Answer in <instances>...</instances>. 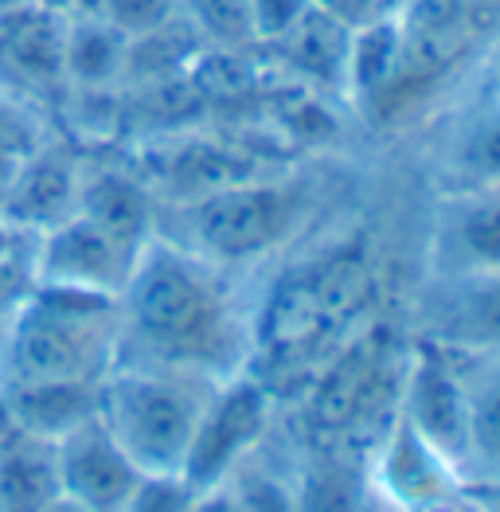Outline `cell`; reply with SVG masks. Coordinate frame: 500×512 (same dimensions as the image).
<instances>
[{"mask_svg":"<svg viewBox=\"0 0 500 512\" xmlns=\"http://www.w3.org/2000/svg\"><path fill=\"white\" fill-rule=\"evenodd\" d=\"M258 305L239 270L153 235L118 294V360L227 380L254 364Z\"/></svg>","mask_w":500,"mask_h":512,"instance_id":"6da1fadb","label":"cell"},{"mask_svg":"<svg viewBox=\"0 0 500 512\" xmlns=\"http://www.w3.org/2000/svg\"><path fill=\"white\" fill-rule=\"evenodd\" d=\"M118 360V298L43 286L4 329L0 391L98 384Z\"/></svg>","mask_w":500,"mask_h":512,"instance_id":"7a4b0ae2","label":"cell"},{"mask_svg":"<svg viewBox=\"0 0 500 512\" xmlns=\"http://www.w3.org/2000/svg\"><path fill=\"white\" fill-rule=\"evenodd\" d=\"M313 184L301 176L231 180L188 200L176 215V231L165 235L184 251L227 270H247L282 251L309 223Z\"/></svg>","mask_w":500,"mask_h":512,"instance_id":"3957f363","label":"cell"},{"mask_svg":"<svg viewBox=\"0 0 500 512\" xmlns=\"http://www.w3.org/2000/svg\"><path fill=\"white\" fill-rule=\"evenodd\" d=\"M215 384L176 368L114 364L98 384V419L141 473H180Z\"/></svg>","mask_w":500,"mask_h":512,"instance_id":"277c9868","label":"cell"},{"mask_svg":"<svg viewBox=\"0 0 500 512\" xmlns=\"http://www.w3.org/2000/svg\"><path fill=\"white\" fill-rule=\"evenodd\" d=\"M274 419H278L274 387L258 372L247 368L219 380L196 423L180 477L196 489L223 485L266 438H274Z\"/></svg>","mask_w":500,"mask_h":512,"instance_id":"5b68a950","label":"cell"},{"mask_svg":"<svg viewBox=\"0 0 500 512\" xmlns=\"http://www.w3.org/2000/svg\"><path fill=\"white\" fill-rule=\"evenodd\" d=\"M395 415L422 434L434 450H442L465 477L469 454V387L454 352L438 344L411 341L403 380L395 395Z\"/></svg>","mask_w":500,"mask_h":512,"instance_id":"8992f818","label":"cell"},{"mask_svg":"<svg viewBox=\"0 0 500 512\" xmlns=\"http://www.w3.org/2000/svg\"><path fill=\"white\" fill-rule=\"evenodd\" d=\"M415 341L458 356L500 352V274H426L415 301Z\"/></svg>","mask_w":500,"mask_h":512,"instance_id":"52a82bcc","label":"cell"},{"mask_svg":"<svg viewBox=\"0 0 500 512\" xmlns=\"http://www.w3.org/2000/svg\"><path fill=\"white\" fill-rule=\"evenodd\" d=\"M364 462L372 489H379L403 512H430L465 489L458 466L442 450H434L422 434H415L399 415H391L387 427L375 434Z\"/></svg>","mask_w":500,"mask_h":512,"instance_id":"ba28073f","label":"cell"},{"mask_svg":"<svg viewBox=\"0 0 500 512\" xmlns=\"http://www.w3.org/2000/svg\"><path fill=\"white\" fill-rule=\"evenodd\" d=\"M426 274H500V184L438 192L426 235Z\"/></svg>","mask_w":500,"mask_h":512,"instance_id":"9c48e42d","label":"cell"},{"mask_svg":"<svg viewBox=\"0 0 500 512\" xmlns=\"http://www.w3.org/2000/svg\"><path fill=\"white\" fill-rule=\"evenodd\" d=\"M145 243L122 239L94 219L75 215L59 223L40 251V282L59 290H86V294H106L118 298L141 258Z\"/></svg>","mask_w":500,"mask_h":512,"instance_id":"30bf717a","label":"cell"},{"mask_svg":"<svg viewBox=\"0 0 500 512\" xmlns=\"http://www.w3.org/2000/svg\"><path fill=\"white\" fill-rule=\"evenodd\" d=\"M55 454H59L63 501H71L83 512H122L129 493L145 477L114 442V434L102 427L98 415H90L63 438H55Z\"/></svg>","mask_w":500,"mask_h":512,"instance_id":"8fae6325","label":"cell"},{"mask_svg":"<svg viewBox=\"0 0 500 512\" xmlns=\"http://www.w3.org/2000/svg\"><path fill=\"white\" fill-rule=\"evenodd\" d=\"M438 192L500 184V86L489 83L446 126L434 153Z\"/></svg>","mask_w":500,"mask_h":512,"instance_id":"7c38bea8","label":"cell"},{"mask_svg":"<svg viewBox=\"0 0 500 512\" xmlns=\"http://www.w3.org/2000/svg\"><path fill=\"white\" fill-rule=\"evenodd\" d=\"M63 501L55 438L0 419V512H43Z\"/></svg>","mask_w":500,"mask_h":512,"instance_id":"4fadbf2b","label":"cell"},{"mask_svg":"<svg viewBox=\"0 0 500 512\" xmlns=\"http://www.w3.org/2000/svg\"><path fill=\"white\" fill-rule=\"evenodd\" d=\"M458 360L469 387L465 485H500V352L458 356Z\"/></svg>","mask_w":500,"mask_h":512,"instance_id":"5bb4252c","label":"cell"},{"mask_svg":"<svg viewBox=\"0 0 500 512\" xmlns=\"http://www.w3.org/2000/svg\"><path fill=\"white\" fill-rule=\"evenodd\" d=\"M368 489V462L344 446H317L297 462V512H356Z\"/></svg>","mask_w":500,"mask_h":512,"instance_id":"9a60e30c","label":"cell"},{"mask_svg":"<svg viewBox=\"0 0 500 512\" xmlns=\"http://www.w3.org/2000/svg\"><path fill=\"white\" fill-rule=\"evenodd\" d=\"M125 55H129V36H122L98 12L63 28V71L75 75L79 83H114L125 71Z\"/></svg>","mask_w":500,"mask_h":512,"instance_id":"2e32d148","label":"cell"},{"mask_svg":"<svg viewBox=\"0 0 500 512\" xmlns=\"http://www.w3.org/2000/svg\"><path fill=\"white\" fill-rule=\"evenodd\" d=\"M86 219H94L98 227L133 239V243H149L153 239V212L145 192L125 180V176H98L83 188V212Z\"/></svg>","mask_w":500,"mask_h":512,"instance_id":"e0dca14e","label":"cell"},{"mask_svg":"<svg viewBox=\"0 0 500 512\" xmlns=\"http://www.w3.org/2000/svg\"><path fill=\"white\" fill-rule=\"evenodd\" d=\"M0 47L24 75H63V28L43 12H12L0 16Z\"/></svg>","mask_w":500,"mask_h":512,"instance_id":"ac0fdd59","label":"cell"},{"mask_svg":"<svg viewBox=\"0 0 500 512\" xmlns=\"http://www.w3.org/2000/svg\"><path fill=\"white\" fill-rule=\"evenodd\" d=\"M223 485L235 493L239 512H297V466L270 458V438Z\"/></svg>","mask_w":500,"mask_h":512,"instance_id":"d6986e66","label":"cell"},{"mask_svg":"<svg viewBox=\"0 0 500 512\" xmlns=\"http://www.w3.org/2000/svg\"><path fill=\"white\" fill-rule=\"evenodd\" d=\"M180 16L192 24L196 36L215 40L219 47H247L250 40V16L247 0H176Z\"/></svg>","mask_w":500,"mask_h":512,"instance_id":"ffe728a7","label":"cell"},{"mask_svg":"<svg viewBox=\"0 0 500 512\" xmlns=\"http://www.w3.org/2000/svg\"><path fill=\"white\" fill-rule=\"evenodd\" d=\"M196 493L200 489L188 485L180 473H145L122 512H192Z\"/></svg>","mask_w":500,"mask_h":512,"instance_id":"44dd1931","label":"cell"},{"mask_svg":"<svg viewBox=\"0 0 500 512\" xmlns=\"http://www.w3.org/2000/svg\"><path fill=\"white\" fill-rule=\"evenodd\" d=\"M98 16L110 20L122 36L137 40L145 32L165 28L168 20H176L180 4L176 0H98Z\"/></svg>","mask_w":500,"mask_h":512,"instance_id":"7402d4cb","label":"cell"},{"mask_svg":"<svg viewBox=\"0 0 500 512\" xmlns=\"http://www.w3.org/2000/svg\"><path fill=\"white\" fill-rule=\"evenodd\" d=\"M313 12V0H247L250 40L278 47Z\"/></svg>","mask_w":500,"mask_h":512,"instance_id":"603a6c76","label":"cell"},{"mask_svg":"<svg viewBox=\"0 0 500 512\" xmlns=\"http://www.w3.org/2000/svg\"><path fill=\"white\" fill-rule=\"evenodd\" d=\"M329 20H336L340 28L356 32V28H368L375 20H387L395 16L399 0H313Z\"/></svg>","mask_w":500,"mask_h":512,"instance_id":"cb8c5ba5","label":"cell"},{"mask_svg":"<svg viewBox=\"0 0 500 512\" xmlns=\"http://www.w3.org/2000/svg\"><path fill=\"white\" fill-rule=\"evenodd\" d=\"M192 512H239V501H235V493L227 485H211V489L196 493Z\"/></svg>","mask_w":500,"mask_h":512,"instance_id":"d4e9b609","label":"cell"},{"mask_svg":"<svg viewBox=\"0 0 500 512\" xmlns=\"http://www.w3.org/2000/svg\"><path fill=\"white\" fill-rule=\"evenodd\" d=\"M430 512H485V505L473 497V489H461V493H454L450 501H442L438 509H430Z\"/></svg>","mask_w":500,"mask_h":512,"instance_id":"484cf974","label":"cell"},{"mask_svg":"<svg viewBox=\"0 0 500 512\" xmlns=\"http://www.w3.org/2000/svg\"><path fill=\"white\" fill-rule=\"evenodd\" d=\"M356 512H403V509H399V505H391L379 489H372V481H368V489H364V497H360Z\"/></svg>","mask_w":500,"mask_h":512,"instance_id":"4316f807","label":"cell"},{"mask_svg":"<svg viewBox=\"0 0 500 512\" xmlns=\"http://www.w3.org/2000/svg\"><path fill=\"white\" fill-rule=\"evenodd\" d=\"M473 489V497L485 505V512H500V485H465Z\"/></svg>","mask_w":500,"mask_h":512,"instance_id":"83f0119b","label":"cell"},{"mask_svg":"<svg viewBox=\"0 0 500 512\" xmlns=\"http://www.w3.org/2000/svg\"><path fill=\"white\" fill-rule=\"evenodd\" d=\"M20 8H28V0H0V16H12Z\"/></svg>","mask_w":500,"mask_h":512,"instance_id":"f1b7e54d","label":"cell"},{"mask_svg":"<svg viewBox=\"0 0 500 512\" xmlns=\"http://www.w3.org/2000/svg\"><path fill=\"white\" fill-rule=\"evenodd\" d=\"M43 512H83V509H75V505H71V501H55V505H51V509H43Z\"/></svg>","mask_w":500,"mask_h":512,"instance_id":"f546056e","label":"cell"},{"mask_svg":"<svg viewBox=\"0 0 500 512\" xmlns=\"http://www.w3.org/2000/svg\"><path fill=\"white\" fill-rule=\"evenodd\" d=\"M473 4H481V8L489 12V16H493V12H497V8H500V0H473Z\"/></svg>","mask_w":500,"mask_h":512,"instance_id":"4dcf8cb0","label":"cell"},{"mask_svg":"<svg viewBox=\"0 0 500 512\" xmlns=\"http://www.w3.org/2000/svg\"><path fill=\"white\" fill-rule=\"evenodd\" d=\"M493 83H497V86H500V59H497V79H493Z\"/></svg>","mask_w":500,"mask_h":512,"instance_id":"1f68e13d","label":"cell"},{"mask_svg":"<svg viewBox=\"0 0 500 512\" xmlns=\"http://www.w3.org/2000/svg\"><path fill=\"white\" fill-rule=\"evenodd\" d=\"M0 348H4V333H0Z\"/></svg>","mask_w":500,"mask_h":512,"instance_id":"d6a6232c","label":"cell"},{"mask_svg":"<svg viewBox=\"0 0 500 512\" xmlns=\"http://www.w3.org/2000/svg\"><path fill=\"white\" fill-rule=\"evenodd\" d=\"M0 419H4V411H0Z\"/></svg>","mask_w":500,"mask_h":512,"instance_id":"836d02e7","label":"cell"}]
</instances>
